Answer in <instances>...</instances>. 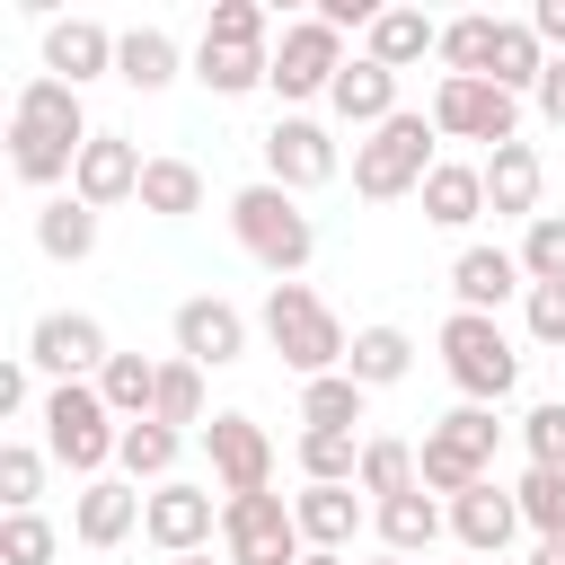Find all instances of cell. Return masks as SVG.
<instances>
[{"instance_id": "cell-1", "label": "cell", "mask_w": 565, "mask_h": 565, "mask_svg": "<svg viewBox=\"0 0 565 565\" xmlns=\"http://www.w3.org/2000/svg\"><path fill=\"white\" fill-rule=\"evenodd\" d=\"M88 141H97V132H88V115H79V88L26 79V88L9 97V168H18L26 185H62Z\"/></svg>"}, {"instance_id": "cell-2", "label": "cell", "mask_w": 565, "mask_h": 565, "mask_svg": "<svg viewBox=\"0 0 565 565\" xmlns=\"http://www.w3.org/2000/svg\"><path fill=\"white\" fill-rule=\"evenodd\" d=\"M230 238H238L274 282H300V265L318 256V230H309L300 194H282L274 177H256V185H238V194H230Z\"/></svg>"}, {"instance_id": "cell-3", "label": "cell", "mask_w": 565, "mask_h": 565, "mask_svg": "<svg viewBox=\"0 0 565 565\" xmlns=\"http://www.w3.org/2000/svg\"><path fill=\"white\" fill-rule=\"evenodd\" d=\"M256 327H265V344H274L300 380H327V371H344V353H353L344 318H335L309 282H274V291H265V309H256Z\"/></svg>"}, {"instance_id": "cell-4", "label": "cell", "mask_w": 565, "mask_h": 565, "mask_svg": "<svg viewBox=\"0 0 565 565\" xmlns=\"http://www.w3.org/2000/svg\"><path fill=\"white\" fill-rule=\"evenodd\" d=\"M35 424H44V450H53L79 486H97L106 459L124 450V424H115V406L97 397V380H62V388H44Z\"/></svg>"}, {"instance_id": "cell-5", "label": "cell", "mask_w": 565, "mask_h": 565, "mask_svg": "<svg viewBox=\"0 0 565 565\" xmlns=\"http://www.w3.org/2000/svg\"><path fill=\"white\" fill-rule=\"evenodd\" d=\"M433 141H441V132H433V115H415V106H406V115H388L380 132H362V141H353V194H362V203L424 194V177L441 168V159H433Z\"/></svg>"}, {"instance_id": "cell-6", "label": "cell", "mask_w": 565, "mask_h": 565, "mask_svg": "<svg viewBox=\"0 0 565 565\" xmlns=\"http://www.w3.org/2000/svg\"><path fill=\"white\" fill-rule=\"evenodd\" d=\"M441 371H450L459 406H503V397H512V380H521V353H512L503 318L450 309V318H441Z\"/></svg>"}, {"instance_id": "cell-7", "label": "cell", "mask_w": 565, "mask_h": 565, "mask_svg": "<svg viewBox=\"0 0 565 565\" xmlns=\"http://www.w3.org/2000/svg\"><path fill=\"white\" fill-rule=\"evenodd\" d=\"M494 441H503L494 406H450V415H441V424L415 441V477H424V494L459 503L468 486H486V468H494Z\"/></svg>"}, {"instance_id": "cell-8", "label": "cell", "mask_w": 565, "mask_h": 565, "mask_svg": "<svg viewBox=\"0 0 565 565\" xmlns=\"http://www.w3.org/2000/svg\"><path fill=\"white\" fill-rule=\"evenodd\" d=\"M309 539L282 494H230L221 503V565H300Z\"/></svg>"}, {"instance_id": "cell-9", "label": "cell", "mask_w": 565, "mask_h": 565, "mask_svg": "<svg viewBox=\"0 0 565 565\" xmlns=\"http://www.w3.org/2000/svg\"><path fill=\"white\" fill-rule=\"evenodd\" d=\"M353 53H344V35L309 9V18H291L282 26V44H274V97L282 106H309V97H327L335 88V71H344Z\"/></svg>"}, {"instance_id": "cell-10", "label": "cell", "mask_w": 565, "mask_h": 565, "mask_svg": "<svg viewBox=\"0 0 565 565\" xmlns=\"http://www.w3.org/2000/svg\"><path fill=\"white\" fill-rule=\"evenodd\" d=\"M433 132H441V141H486V150H503V141H521V97L494 88V79H441V88H433Z\"/></svg>"}, {"instance_id": "cell-11", "label": "cell", "mask_w": 565, "mask_h": 565, "mask_svg": "<svg viewBox=\"0 0 565 565\" xmlns=\"http://www.w3.org/2000/svg\"><path fill=\"white\" fill-rule=\"evenodd\" d=\"M26 362L62 388V380H97V371L115 362V344H106V327H97L88 309H44V318L26 327Z\"/></svg>"}, {"instance_id": "cell-12", "label": "cell", "mask_w": 565, "mask_h": 565, "mask_svg": "<svg viewBox=\"0 0 565 565\" xmlns=\"http://www.w3.org/2000/svg\"><path fill=\"white\" fill-rule=\"evenodd\" d=\"M203 450H212V486H221V503H230V494H274V441H265L256 415L221 406V415L203 424Z\"/></svg>"}, {"instance_id": "cell-13", "label": "cell", "mask_w": 565, "mask_h": 565, "mask_svg": "<svg viewBox=\"0 0 565 565\" xmlns=\"http://www.w3.org/2000/svg\"><path fill=\"white\" fill-rule=\"evenodd\" d=\"M212 530H221L212 486H194V477L150 486V503H141V539H150L159 556H203V547H212Z\"/></svg>"}, {"instance_id": "cell-14", "label": "cell", "mask_w": 565, "mask_h": 565, "mask_svg": "<svg viewBox=\"0 0 565 565\" xmlns=\"http://www.w3.org/2000/svg\"><path fill=\"white\" fill-rule=\"evenodd\" d=\"M335 132L318 124V115H282L274 132H265V177L282 185V194H309V185H335Z\"/></svg>"}, {"instance_id": "cell-15", "label": "cell", "mask_w": 565, "mask_h": 565, "mask_svg": "<svg viewBox=\"0 0 565 565\" xmlns=\"http://www.w3.org/2000/svg\"><path fill=\"white\" fill-rule=\"evenodd\" d=\"M177 362H194V371H221V362H238L247 353V318L221 300V291H194V300H177Z\"/></svg>"}, {"instance_id": "cell-16", "label": "cell", "mask_w": 565, "mask_h": 565, "mask_svg": "<svg viewBox=\"0 0 565 565\" xmlns=\"http://www.w3.org/2000/svg\"><path fill=\"white\" fill-rule=\"evenodd\" d=\"M141 150L124 141V132H97L88 150H79V168H71V194L88 203V212H106V203H141Z\"/></svg>"}, {"instance_id": "cell-17", "label": "cell", "mask_w": 565, "mask_h": 565, "mask_svg": "<svg viewBox=\"0 0 565 565\" xmlns=\"http://www.w3.org/2000/svg\"><path fill=\"white\" fill-rule=\"evenodd\" d=\"M512 530H530V521H521V494H512V486H494V477H486V486H468V494L450 503V539H459L477 565H486V556H503V547H512Z\"/></svg>"}, {"instance_id": "cell-18", "label": "cell", "mask_w": 565, "mask_h": 565, "mask_svg": "<svg viewBox=\"0 0 565 565\" xmlns=\"http://www.w3.org/2000/svg\"><path fill=\"white\" fill-rule=\"evenodd\" d=\"M115 44H124V35H106L97 18H53V26H44V79L88 88V79L115 71Z\"/></svg>"}, {"instance_id": "cell-19", "label": "cell", "mask_w": 565, "mask_h": 565, "mask_svg": "<svg viewBox=\"0 0 565 565\" xmlns=\"http://www.w3.org/2000/svg\"><path fill=\"white\" fill-rule=\"evenodd\" d=\"M141 486L132 477H97V486H79V503H71V539L79 547H124L132 530H141Z\"/></svg>"}, {"instance_id": "cell-20", "label": "cell", "mask_w": 565, "mask_h": 565, "mask_svg": "<svg viewBox=\"0 0 565 565\" xmlns=\"http://www.w3.org/2000/svg\"><path fill=\"white\" fill-rule=\"evenodd\" d=\"M327 106H335V124H353V132H380L388 115H406V106H397V71H380L371 53H353V62L335 71Z\"/></svg>"}, {"instance_id": "cell-21", "label": "cell", "mask_w": 565, "mask_h": 565, "mask_svg": "<svg viewBox=\"0 0 565 565\" xmlns=\"http://www.w3.org/2000/svg\"><path fill=\"white\" fill-rule=\"evenodd\" d=\"M450 291H459V309L494 318L512 291H530V274H521L512 247H459V256H450Z\"/></svg>"}, {"instance_id": "cell-22", "label": "cell", "mask_w": 565, "mask_h": 565, "mask_svg": "<svg viewBox=\"0 0 565 565\" xmlns=\"http://www.w3.org/2000/svg\"><path fill=\"white\" fill-rule=\"evenodd\" d=\"M539 185H547V168H539V150L530 141H503V150H486V212H503V221H539Z\"/></svg>"}, {"instance_id": "cell-23", "label": "cell", "mask_w": 565, "mask_h": 565, "mask_svg": "<svg viewBox=\"0 0 565 565\" xmlns=\"http://www.w3.org/2000/svg\"><path fill=\"white\" fill-rule=\"evenodd\" d=\"M371 530H380V547H388V556H406V565H415V556H433V539L450 530V503L415 486V494H397V503H371Z\"/></svg>"}, {"instance_id": "cell-24", "label": "cell", "mask_w": 565, "mask_h": 565, "mask_svg": "<svg viewBox=\"0 0 565 565\" xmlns=\"http://www.w3.org/2000/svg\"><path fill=\"white\" fill-rule=\"evenodd\" d=\"M291 521H300V539L309 547H353V530H362V486H300L291 494Z\"/></svg>"}, {"instance_id": "cell-25", "label": "cell", "mask_w": 565, "mask_h": 565, "mask_svg": "<svg viewBox=\"0 0 565 565\" xmlns=\"http://www.w3.org/2000/svg\"><path fill=\"white\" fill-rule=\"evenodd\" d=\"M194 79L212 97H247V88H274V44H194Z\"/></svg>"}, {"instance_id": "cell-26", "label": "cell", "mask_w": 565, "mask_h": 565, "mask_svg": "<svg viewBox=\"0 0 565 565\" xmlns=\"http://www.w3.org/2000/svg\"><path fill=\"white\" fill-rule=\"evenodd\" d=\"M362 53H371L380 71H415L424 53H441V26H433L424 9H380L371 35H362Z\"/></svg>"}, {"instance_id": "cell-27", "label": "cell", "mask_w": 565, "mask_h": 565, "mask_svg": "<svg viewBox=\"0 0 565 565\" xmlns=\"http://www.w3.org/2000/svg\"><path fill=\"white\" fill-rule=\"evenodd\" d=\"M477 212H486V168L441 159V168L424 177V221H433V230H468Z\"/></svg>"}, {"instance_id": "cell-28", "label": "cell", "mask_w": 565, "mask_h": 565, "mask_svg": "<svg viewBox=\"0 0 565 565\" xmlns=\"http://www.w3.org/2000/svg\"><path fill=\"white\" fill-rule=\"evenodd\" d=\"M115 79L141 88V97H159V88L177 79V35H168V26H124V44H115Z\"/></svg>"}, {"instance_id": "cell-29", "label": "cell", "mask_w": 565, "mask_h": 565, "mask_svg": "<svg viewBox=\"0 0 565 565\" xmlns=\"http://www.w3.org/2000/svg\"><path fill=\"white\" fill-rule=\"evenodd\" d=\"M344 371H353L362 388H397V380L415 371V335H406V327H353Z\"/></svg>"}, {"instance_id": "cell-30", "label": "cell", "mask_w": 565, "mask_h": 565, "mask_svg": "<svg viewBox=\"0 0 565 565\" xmlns=\"http://www.w3.org/2000/svg\"><path fill=\"white\" fill-rule=\"evenodd\" d=\"M371 406V388L353 371H327V380H300V433H353Z\"/></svg>"}, {"instance_id": "cell-31", "label": "cell", "mask_w": 565, "mask_h": 565, "mask_svg": "<svg viewBox=\"0 0 565 565\" xmlns=\"http://www.w3.org/2000/svg\"><path fill=\"white\" fill-rule=\"evenodd\" d=\"M494 35H503V18H486V9L450 18L441 26V79H494Z\"/></svg>"}, {"instance_id": "cell-32", "label": "cell", "mask_w": 565, "mask_h": 565, "mask_svg": "<svg viewBox=\"0 0 565 565\" xmlns=\"http://www.w3.org/2000/svg\"><path fill=\"white\" fill-rule=\"evenodd\" d=\"M35 247H44L53 265H79V256H97V212H88L79 194H53V203L35 212Z\"/></svg>"}, {"instance_id": "cell-33", "label": "cell", "mask_w": 565, "mask_h": 565, "mask_svg": "<svg viewBox=\"0 0 565 565\" xmlns=\"http://www.w3.org/2000/svg\"><path fill=\"white\" fill-rule=\"evenodd\" d=\"M97 397L115 406V424H150V406H159V362H150V353H115V362L97 371Z\"/></svg>"}, {"instance_id": "cell-34", "label": "cell", "mask_w": 565, "mask_h": 565, "mask_svg": "<svg viewBox=\"0 0 565 565\" xmlns=\"http://www.w3.org/2000/svg\"><path fill=\"white\" fill-rule=\"evenodd\" d=\"M371 503H397V494H415L424 477H415V441H397V433H371L362 441V477H353Z\"/></svg>"}, {"instance_id": "cell-35", "label": "cell", "mask_w": 565, "mask_h": 565, "mask_svg": "<svg viewBox=\"0 0 565 565\" xmlns=\"http://www.w3.org/2000/svg\"><path fill=\"white\" fill-rule=\"evenodd\" d=\"M141 212H159V221L203 212V168H194V159H150V168H141Z\"/></svg>"}, {"instance_id": "cell-36", "label": "cell", "mask_w": 565, "mask_h": 565, "mask_svg": "<svg viewBox=\"0 0 565 565\" xmlns=\"http://www.w3.org/2000/svg\"><path fill=\"white\" fill-rule=\"evenodd\" d=\"M177 450H185V433H168V424H124L115 468H124L132 486H168V477H177Z\"/></svg>"}, {"instance_id": "cell-37", "label": "cell", "mask_w": 565, "mask_h": 565, "mask_svg": "<svg viewBox=\"0 0 565 565\" xmlns=\"http://www.w3.org/2000/svg\"><path fill=\"white\" fill-rule=\"evenodd\" d=\"M539 71H547V44H539V26H530V18H503V35H494V88L530 97V88H539Z\"/></svg>"}, {"instance_id": "cell-38", "label": "cell", "mask_w": 565, "mask_h": 565, "mask_svg": "<svg viewBox=\"0 0 565 565\" xmlns=\"http://www.w3.org/2000/svg\"><path fill=\"white\" fill-rule=\"evenodd\" d=\"M150 424H168V433L212 424V415H203V371H194V362H159V406H150Z\"/></svg>"}, {"instance_id": "cell-39", "label": "cell", "mask_w": 565, "mask_h": 565, "mask_svg": "<svg viewBox=\"0 0 565 565\" xmlns=\"http://www.w3.org/2000/svg\"><path fill=\"white\" fill-rule=\"evenodd\" d=\"M300 477L309 486H353L362 477V441L353 433H300Z\"/></svg>"}, {"instance_id": "cell-40", "label": "cell", "mask_w": 565, "mask_h": 565, "mask_svg": "<svg viewBox=\"0 0 565 565\" xmlns=\"http://www.w3.org/2000/svg\"><path fill=\"white\" fill-rule=\"evenodd\" d=\"M44 459H53V450H35V441H0V503H9V512H35Z\"/></svg>"}, {"instance_id": "cell-41", "label": "cell", "mask_w": 565, "mask_h": 565, "mask_svg": "<svg viewBox=\"0 0 565 565\" xmlns=\"http://www.w3.org/2000/svg\"><path fill=\"white\" fill-rule=\"evenodd\" d=\"M62 556V530L44 512H9L0 521V565H53Z\"/></svg>"}, {"instance_id": "cell-42", "label": "cell", "mask_w": 565, "mask_h": 565, "mask_svg": "<svg viewBox=\"0 0 565 565\" xmlns=\"http://www.w3.org/2000/svg\"><path fill=\"white\" fill-rule=\"evenodd\" d=\"M512 494H521V521H530L539 539H565V468H530Z\"/></svg>"}, {"instance_id": "cell-43", "label": "cell", "mask_w": 565, "mask_h": 565, "mask_svg": "<svg viewBox=\"0 0 565 565\" xmlns=\"http://www.w3.org/2000/svg\"><path fill=\"white\" fill-rule=\"evenodd\" d=\"M521 274L530 282H565V212H539L521 230Z\"/></svg>"}, {"instance_id": "cell-44", "label": "cell", "mask_w": 565, "mask_h": 565, "mask_svg": "<svg viewBox=\"0 0 565 565\" xmlns=\"http://www.w3.org/2000/svg\"><path fill=\"white\" fill-rule=\"evenodd\" d=\"M521 450H530V468H565V397H539L521 415Z\"/></svg>"}, {"instance_id": "cell-45", "label": "cell", "mask_w": 565, "mask_h": 565, "mask_svg": "<svg viewBox=\"0 0 565 565\" xmlns=\"http://www.w3.org/2000/svg\"><path fill=\"white\" fill-rule=\"evenodd\" d=\"M203 35H212V44H265V35H274V18H265L256 0H212Z\"/></svg>"}, {"instance_id": "cell-46", "label": "cell", "mask_w": 565, "mask_h": 565, "mask_svg": "<svg viewBox=\"0 0 565 565\" xmlns=\"http://www.w3.org/2000/svg\"><path fill=\"white\" fill-rule=\"evenodd\" d=\"M521 309H530V344H565V282H530Z\"/></svg>"}, {"instance_id": "cell-47", "label": "cell", "mask_w": 565, "mask_h": 565, "mask_svg": "<svg viewBox=\"0 0 565 565\" xmlns=\"http://www.w3.org/2000/svg\"><path fill=\"white\" fill-rule=\"evenodd\" d=\"M35 406V362L18 353V362H0V415H26Z\"/></svg>"}, {"instance_id": "cell-48", "label": "cell", "mask_w": 565, "mask_h": 565, "mask_svg": "<svg viewBox=\"0 0 565 565\" xmlns=\"http://www.w3.org/2000/svg\"><path fill=\"white\" fill-rule=\"evenodd\" d=\"M530 106L565 132V53H547V71H539V88H530Z\"/></svg>"}, {"instance_id": "cell-49", "label": "cell", "mask_w": 565, "mask_h": 565, "mask_svg": "<svg viewBox=\"0 0 565 565\" xmlns=\"http://www.w3.org/2000/svg\"><path fill=\"white\" fill-rule=\"evenodd\" d=\"M530 26H539V44H547V53H565V0H539V9H530Z\"/></svg>"}, {"instance_id": "cell-50", "label": "cell", "mask_w": 565, "mask_h": 565, "mask_svg": "<svg viewBox=\"0 0 565 565\" xmlns=\"http://www.w3.org/2000/svg\"><path fill=\"white\" fill-rule=\"evenodd\" d=\"M530 565H565V539H539V547H530Z\"/></svg>"}, {"instance_id": "cell-51", "label": "cell", "mask_w": 565, "mask_h": 565, "mask_svg": "<svg viewBox=\"0 0 565 565\" xmlns=\"http://www.w3.org/2000/svg\"><path fill=\"white\" fill-rule=\"evenodd\" d=\"M300 565H353V556H335V547H309V556H300Z\"/></svg>"}, {"instance_id": "cell-52", "label": "cell", "mask_w": 565, "mask_h": 565, "mask_svg": "<svg viewBox=\"0 0 565 565\" xmlns=\"http://www.w3.org/2000/svg\"><path fill=\"white\" fill-rule=\"evenodd\" d=\"M168 565H212V547H203V556H168Z\"/></svg>"}, {"instance_id": "cell-53", "label": "cell", "mask_w": 565, "mask_h": 565, "mask_svg": "<svg viewBox=\"0 0 565 565\" xmlns=\"http://www.w3.org/2000/svg\"><path fill=\"white\" fill-rule=\"evenodd\" d=\"M486 565H512V556H486Z\"/></svg>"}, {"instance_id": "cell-54", "label": "cell", "mask_w": 565, "mask_h": 565, "mask_svg": "<svg viewBox=\"0 0 565 565\" xmlns=\"http://www.w3.org/2000/svg\"><path fill=\"white\" fill-rule=\"evenodd\" d=\"M380 565H406V556H380Z\"/></svg>"}, {"instance_id": "cell-55", "label": "cell", "mask_w": 565, "mask_h": 565, "mask_svg": "<svg viewBox=\"0 0 565 565\" xmlns=\"http://www.w3.org/2000/svg\"><path fill=\"white\" fill-rule=\"evenodd\" d=\"M424 565H433V556H424Z\"/></svg>"}]
</instances>
